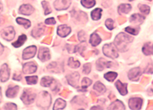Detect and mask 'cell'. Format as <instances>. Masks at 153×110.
<instances>
[{
  "instance_id": "obj_51",
  "label": "cell",
  "mask_w": 153,
  "mask_h": 110,
  "mask_svg": "<svg viewBox=\"0 0 153 110\" xmlns=\"http://www.w3.org/2000/svg\"><path fill=\"white\" fill-rule=\"evenodd\" d=\"M129 1H134V0H129Z\"/></svg>"
},
{
  "instance_id": "obj_15",
  "label": "cell",
  "mask_w": 153,
  "mask_h": 110,
  "mask_svg": "<svg viewBox=\"0 0 153 110\" xmlns=\"http://www.w3.org/2000/svg\"><path fill=\"white\" fill-rule=\"evenodd\" d=\"M71 32V27L66 24L59 25L57 29V34L61 38H66Z\"/></svg>"
},
{
  "instance_id": "obj_20",
  "label": "cell",
  "mask_w": 153,
  "mask_h": 110,
  "mask_svg": "<svg viewBox=\"0 0 153 110\" xmlns=\"http://www.w3.org/2000/svg\"><path fill=\"white\" fill-rule=\"evenodd\" d=\"M55 80L53 78L50 77H44L41 80V85L43 87H51L52 84H54Z\"/></svg>"
},
{
  "instance_id": "obj_22",
  "label": "cell",
  "mask_w": 153,
  "mask_h": 110,
  "mask_svg": "<svg viewBox=\"0 0 153 110\" xmlns=\"http://www.w3.org/2000/svg\"><path fill=\"white\" fill-rule=\"evenodd\" d=\"M107 109H126V107L121 100H117L109 105Z\"/></svg>"
},
{
  "instance_id": "obj_17",
  "label": "cell",
  "mask_w": 153,
  "mask_h": 110,
  "mask_svg": "<svg viewBox=\"0 0 153 110\" xmlns=\"http://www.w3.org/2000/svg\"><path fill=\"white\" fill-rule=\"evenodd\" d=\"M34 12V8L30 4H23L19 9V13L25 16H30Z\"/></svg>"
},
{
  "instance_id": "obj_45",
  "label": "cell",
  "mask_w": 153,
  "mask_h": 110,
  "mask_svg": "<svg viewBox=\"0 0 153 110\" xmlns=\"http://www.w3.org/2000/svg\"><path fill=\"white\" fill-rule=\"evenodd\" d=\"M145 73H152V65H151V64H150V65H149V66L146 68V69L145 70Z\"/></svg>"
},
{
  "instance_id": "obj_27",
  "label": "cell",
  "mask_w": 153,
  "mask_h": 110,
  "mask_svg": "<svg viewBox=\"0 0 153 110\" xmlns=\"http://www.w3.org/2000/svg\"><path fill=\"white\" fill-rule=\"evenodd\" d=\"M142 52L146 56H149L152 55V43H146L142 47Z\"/></svg>"
},
{
  "instance_id": "obj_2",
  "label": "cell",
  "mask_w": 153,
  "mask_h": 110,
  "mask_svg": "<svg viewBox=\"0 0 153 110\" xmlns=\"http://www.w3.org/2000/svg\"><path fill=\"white\" fill-rule=\"evenodd\" d=\"M52 103V97L47 91H42L37 97V105L38 107L48 108Z\"/></svg>"
},
{
  "instance_id": "obj_30",
  "label": "cell",
  "mask_w": 153,
  "mask_h": 110,
  "mask_svg": "<svg viewBox=\"0 0 153 110\" xmlns=\"http://www.w3.org/2000/svg\"><path fill=\"white\" fill-rule=\"evenodd\" d=\"M66 106V102L62 99H58L53 105V109H62Z\"/></svg>"
},
{
  "instance_id": "obj_16",
  "label": "cell",
  "mask_w": 153,
  "mask_h": 110,
  "mask_svg": "<svg viewBox=\"0 0 153 110\" xmlns=\"http://www.w3.org/2000/svg\"><path fill=\"white\" fill-rule=\"evenodd\" d=\"M45 27L42 24H39L33 28L31 31V35L33 37L35 38H38L41 37L42 35L44 34L45 32Z\"/></svg>"
},
{
  "instance_id": "obj_42",
  "label": "cell",
  "mask_w": 153,
  "mask_h": 110,
  "mask_svg": "<svg viewBox=\"0 0 153 110\" xmlns=\"http://www.w3.org/2000/svg\"><path fill=\"white\" fill-rule=\"evenodd\" d=\"M78 38L80 42H83L86 41V35H85V32L83 31H80L78 33Z\"/></svg>"
},
{
  "instance_id": "obj_37",
  "label": "cell",
  "mask_w": 153,
  "mask_h": 110,
  "mask_svg": "<svg viewBox=\"0 0 153 110\" xmlns=\"http://www.w3.org/2000/svg\"><path fill=\"white\" fill-rule=\"evenodd\" d=\"M42 7L44 8V14L45 16L48 15V14H50L51 12H52V9L50 8V5L48 4V3L46 1H44L42 2Z\"/></svg>"
},
{
  "instance_id": "obj_43",
  "label": "cell",
  "mask_w": 153,
  "mask_h": 110,
  "mask_svg": "<svg viewBox=\"0 0 153 110\" xmlns=\"http://www.w3.org/2000/svg\"><path fill=\"white\" fill-rule=\"evenodd\" d=\"M5 109H17V106L13 103H7L4 105Z\"/></svg>"
},
{
  "instance_id": "obj_44",
  "label": "cell",
  "mask_w": 153,
  "mask_h": 110,
  "mask_svg": "<svg viewBox=\"0 0 153 110\" xmlns=\"http://www.w3.org/2000/svg\"><path fill=\"white\" fill-rule=\"evenodd\" d=\"M45 23L47 24H56V21H55L54 18L51 17V18H47L45 20Z\"/></svg>"
},
{
  "instance_id": "obj_47",
  "label": "cell",
  "mask_w": 153,
  "mask_h": 110,
  "mask_svg": "<svg viewBox=\"0 0 153 110\" xmlns=\"http://www.w3.org/2000/svg\"><path fill=\"white\" fill-rule=\"evenodd\" d=\"M3 52H4V47L1 43H0V55H2Z\"/></svg>"
},
{
  "instance_id": "obj_11",
  "label": "cell",
  "mask_w": 153,
  "mask_h": 110,
  "mask_svg": "<svg viewBox=\"0 0 153 110\" xmlns=\"http://www.w3.org/2000/svg\"><path fill=\"white\" fill-rule=\"evenodd\" d=\"M10 77V69L7 64H4L0 68V81L6 82Z\"/></svg>"
},
{
  "instance_id": "obj_26",
  "label": "cell",
  "mask_w": 153,
  "mask_h": 110,
  "mask_svg": "<svg viewBox=\"0 0 153 110\" xmlns=\"http://www.w3.org/2000/svg\"><path fill=\"white\" fill-rule=\"evenodd\" d=\"M27 39V35L25 34H22L21 35H20L18 39L15 42H13L12 44V45H13L14 47L16 48H19V47H22L24 43L26 42Z\"/></svg>"
},
{
  "instance_id": "obj_49",
  "label": "cell",
  "mask_w": 153,
  "mask_h": 110,
  "mask_svg": "<svg viewBox=\"0 0 153 110\" xmlns=\"http://www.w3.org/2000/svg\"><path fill=\"white\" fill-rule=\"evenodd\" d=\"M3 5H2V3L0 2V13H1V12L3 11Z\"/></svg>"
},
{
  "instance_id": "obj_50",
  "label": "cell",
  "mask_w": 153,
  "mask_h": 110,
  "mask_svg": "<svg viewBox=\"0 0 153 110\" xmlns=\"http://www.w3.org/2000/svg\"><path fill=\"white\" fill-rule=\"evenodd\" d=\"M2 99V94H1V88H0V102H1Z\"/></svg>"
},
{
  "instance_id": "obj_48",
  "label": "cell",
  "mask_w": 153,
  "mask_h": 110,
  "mask_svg": "<svg viewBox=\"0 0 153 110\" xmlns=\"http://www.w3.org/2000/svg\"><path fill=\"white\" fill-rule=\"evenodd\" d=\"M104 108H100L99 106H94L91 108V109H103Z\"/></svg>"
},
{
  "instance_id": "obj_35",
  "label": "cell",
  "mask_w": 153,
  "mask_h": 110,
  "mask_svg": "<svg viewBox=\"0 0 153 110\" xmlns=\"http://www.w3.org/2000/svg\"><path fill=\"white\" fill-rule=\"evenodd\" d=\"M140 31V28L139 27H127L125 28V31L127 32V33H129L131 34H132L134 35H136L138 34Z\"/></svg>"
},
{
  "instance_id": "obj_1",
  "label": "cell",
  "mask_w": 153,
  "mask_h": 110,
  "mask_svg": "<svg viewBox=\"0 0 153 110\" xmlns=\"http://www.w3.org/2000/svg\"><path fill=\"white\" fill-rule=\"evenodd\" d=\"M134 40L132 36L124 32L119 33L114 41V45L120 52L124 53L128 50V45Z\"/></svg>"
},
{
  "instance_id": "obj_52",
  "label": "cell",
  "mask_w": 153,
  "mask_h": 110,
  "mask_svg": "<svg viewBox=\"0 0 153 110\" xmlns=\"http://www.w3.org/2000/svg\"><path fill=\"white\" fill-rule=\"evenodd\" d=\"M149 1H152V0H149Z\"/></svg>"
},
{
  "instance_id": "obj_31",
  "label": "cell",
  "mask_w": 153,
  "mask_h": 110,
  "mask_svg": "<svg viewBox=\"0 0 153 110\" xmlns=\"http://www.w3.org/2000/svg\"><path fill=\"white\" fill-rule=\"evenodd\" d=\"M16 21L19 24L23 26L25 29H28L31 27V21L28 19L23 18L22 17H18L16 19Z\"/></svg>"
},
{
  "instance_id": "obj_46",
  "label": "cell",
  "mask_w": 153,
  "mask_h": 110,
  "mask_svg": "<svg viewBox=\"0 0 153 110\" xmlns=\"http://www.w3.org/2000/svg\"><path fill=\"white\" fill-rule=\"evenodd\" d=\"M13 80H15L17 81H20L22 80V76L20 75L14 74L13 77Z\"/></svg>"
},
{
  "instance_id": "obj_34",
  "label": "cell",
  "mask_w": 153,
  "mask_h": 110,
  "mask_svg": "<svg viewBox=\"0 0 153 110\" xmlns=\"http://www.w3.org/2000/svg\"><path fill=\"white\" fill-rule=\"evenodd\" d=\"M68 66L71 68L76 69L80 66V63L79 61L76 60L74 58L71 57L68 60Z\"/></svg>"
},
{
  "instance_id": "obj_8",
  "label": "cell",
  "mask_w": 153,
  "mask_h": 110,
  "mask_svg": "<svg viewBox=\"0 0 153 110\" xmlns=\"http://www.w3.org/2000/svg\"><path fill=\"white\" fill-rule=\"evenodd\" d=\"M141 75V69L140 67H134L131 69L129 71L128 73H127V77H128V78L132 81H138Z\"/></svg>"
},
{
  "instance_id": "obj_29",
  "label": "cell",
  "mask_w": 153,
  "mask_h": 110,
  "mask_svg": "<svg viewBox=\"0 0 153 110\" xmlns=\"http://www.w3.org/2000/svg\"><path fill=\"white\" fill-rule=\"evenodd\" d=\"M102 9L100 8L94 9L91 13V17L92 19L95 21L100 20L102 17Z\"/></svg>"
},
{
  "instance_id": "obj_24",
  "label": "cell",
  "mask_w": 153,
  "mask_h": 110,
  "mask_svg": "<svg viewBox=\"0 0 153 110\" xmlns=\"http://www.w3.org/2000/svg\"><path fill=\"white\" fill-rule=\"evenodd\" d=\"M89 42L93 47H97L102 42V39L97 33L94 32L90 35V39Z\"/></svg>"
},
{
  "instance_id": "obj_39",
  "label": "cell",
  "mask_w": 153,
  "mask_h": 110,
  "mask_svg": "<svg viewBox=\"0 0 153 110\" xmlns=\"http://www.w3.org/2000/svg\"><path fill=\"white\" fill-rule=\"evenodd\" d=\"M28 84H36L38 80L37 76H31V77H25Z\"/></svg>"
},
{
  "instance_id": "obj_7",
  "label": "cell",
  "mask_w": 153,
  "mask_h": 110,
  "mask_svg": "<svg viewBox=\"0 0 153 110\" xmlns=\"http://www.w3.org/2000/svg\"><path fill=\"white\" fill-rule=\"evenodd\" d=\"M143 99L140 97H132L129 100L128 105L131 109H140L142 107Z\"/></svg>"
},
{
  "instance_id": "obj_33",
  "label": "cell",
  "mask_w": 153,
  "mask_h": 110,
  "mask_svg": "<svg viewBox=\"0 0 153 110\" xmlns=\"http://www.w3.org/2000/svg\"><path fill=\"white\" fill-rule=\"evenodd\" d=\"M81 4L84 7L90 9L96 5V1L95 0H81Z\"/></svg>"
},
{
  "instance_id": "obj_38",
  "label": "cell",
  "mask_w": 153,
  "mask_h": 110,
  "mask_svg": "<svg viewBox=\"0 0 153 110\" xmlns=\"http://www.w3.org/2000/svg\"><path fill=\"white\" fill-rule=\"evenodd\" d=\"M138 8L140 11L142 12L143 14H149V12H150V7L146 5V4H139L138 5Z\"/></svg>"
},
{
  "instance_id": "obj_10",
  "label": "cell",
  "mask_w": 153,
  "mask_h": 110,
  "mask_svg": "<svg viewBox=\"0 0 153 110\" xmlns=\"http://www.w3.org/2000/svg\"><path fill=\"white\" fill-rule=\"evenodd\" d=\"M96 69L99 71H102L105 68H111L112 66V63L111 61H108L103 58H100L96 61Z\"/></svg>"
},
{
  "instance_id": "obj_32",
  "label": "cell",
  "mask_w": 153,
  "mask_h": 110,
  "mask_svg": "<svg viewBox=\"0 0 153 110\" xmlns=\"http://www.w3.org/2000/svg\"><path fill=\"white\" fill-rule=\"evenodd\" d=\"M118 77V73L114 72H108L104 75V77L109 82H113Z\"/></svg>"
},
{
  "instance_id": "obj_3",
  "label": "cell",
  "mask_w": 153,
  "mask_h": 110,
  "mask_svg": "<svg viewBox=\"0 0 153 110\" xmlns=\"http://www.w3.org/2000/svg\"><path fill=\"white\" fill-rule=\"evenodd\" d=\"M102 52L105 56L111 59H116L119 56L117 48L112 43L105 44L102 48Z\"/></svg>"
},
{
  "instance_id": "obj_19",
  "label": "cell",
  "mask_w": 153,
  "mask_h": 110,
  "mask_svg": "<svg viewBox=\"0 0 153 110\" xmlns=\"http://www.w3.org/2000/svg\"><path fill=\"white\" fill-rule=\"evenodd\" d=\"M145 19V17L141 14H134L130 17V22L137 25H140L142 24Z\"/></svg>"
},
{
  "instance_id": "obj_18",
  "label": "cell",
  "mask_w": 153,
  "mask_h": 110,
  "mask_svg": "<svg viewBox=\"0 0 153 110\" xmlns=\"http://www.w3.org/2000/svg\"><path fill=\"white\" fill-rule=\"evenodd\" d=\"M115 86L121 95H126L128 93L127 91V83H123L120 80H118L115 83Z\"/></svg>"
},
{
  "instance_id": "obj_21",
  "label": "cell",
  "mask_w": 153,
  "mask_h": 110,
  "mask_svg": "<svg viewBox=\"0 0 153 110\" xmlns=\"http://www.w3.org/2000/svg\"><path fill=\"white\" fill-rule=\"evenodd\" d=\"M132 6L129 4H121L118 7V12L120 15L127 14L130 12Z\"/></svg>"
},
{
  "instance_id": "obj_4",
  "label": "cell",
  "mask_w": 153,
  "mask_h": 110,
  "mask_svg": "<svg viewBox=\"0 0 153 110\" xmlns=\"http://www.w3.org/2000/svg\"><path fill=\"white\" fill-rule=\"evenodd\" d=\"M36 97V94L31 92L28 89L24 90L22 95H21L20 99L26 105H30L33 103Z\"/></svg>"
},
{
  "instance_id": "obj_25",
  "label": "cell",
  "mask_w": 153,
  "mask_h": 110,
  "mask_svg": "<svg viewBox=\"0 0 153 110\" xmlns=\"http://www.w3.org/2000/svg\"><path fill=\"white\" fill-rule=\"evenodd\" d=\"M93 89L97 91L99 94H102L106 92V88L105 85L100 81H97L93 86Z\"/></svg>"
},
{
  "instance_id": "obj_36",
  "label": "cell",
  "mask_w": 153,
  "mask_h": 110,
  "mask_svg": "<svg viewBox=\"0 0 153 110\" xmlns=\"http://www.w3.org/2000/svg\"><path fill=\"white\" fill-rule=\"evenodd\" d=\"M92 80L90 78H88L87 77H85L83 78L82 81V89L84 90L86 89L88 87L90 86L92 84Z\"/></svg>"
},
{
  "instance_id": "obj_40",
  "label": "cell",
  "mask_w": 153,
  "mask_h": 110,
  "mask_svg": "<svg viewBox=\"0 0 153 110\" xmlns=\"http://www.w3.org/2000/svg\"><path fill=\"white\" fill-rule=\"evenodd\" d=\"M91 64L90 63H86L83 67V73L85 75H88L91 72Z\"/></svg>"
},
{
  "instance_id": "obj_23",
  "label": "cell",
  "mask_w": 153,
  "mask_h": 110,
  "mask_svg": "<svg viewBox=\"0 0 153 110\" xmlns=\"http://www.w3.org/2000/svg\"><path fill=\"white\" fill-rule=\"evenodd\" d=\"M20 87L19 86H14L13 87H9L6 92V95L8 98L15 97L19 91Z\"/></svg>"
},
{
  "instance_id": "obj_6",
  "label": "cell",
  "mask_w": 153,
  "mask_h": 110,
  "mask_svg": "<svg viewBox=\"0 0 153 110\" xmlns=\"http://www.w3.org/2000/svg\"><path fill=\"white\" fill-rule=\"evenodd\" d=\"M1 35L4 40L7 41H11L15 38L16 32L13 27H8L1 30Z\"/></svg>"
},
{
  "instance_id": "obj_5",
  "label": "cell",
  "mask_w": 153,
  "mask_h": 110,
  "mask_svg": "<svg viewBox=\"0 0 153 110\" xmlns=\"http://www.w3.org/2000/svg\"><path fill=\"white\" fill-rule=\"evenodd\" d=\"M66 80L68 81V83L71 86L75 88H79V81L80 79V74L79 72H75L70 74L68 75L66 77Z\"/></svg>"
},
{
  "instance_id": "obj_14",
  "label": "cell",
  "mask_w": 153,
  "mask_h": 110,
  "mask_svg": "<svg viewBox=\"0 0 153 110\" xmlns=\"http://www.w3.org/2000/svg\"><path fill=\"white\" fill-rule=\"evenodd\" d=\"M37 69V64L34 62H33V61L25 63L23 67V72L24 73H26V74H31V73H35Z\"/></svg>"
},
{
  "instance_id": "obj_13",
  "label": "cell",
  "mask_w": 153,
  "mask_h": 110,
  "mask_svg": "<svg viewBox=\"0 0 153 110\" xmlns=\"http://www.w3.org/2000/svg\"><path fill=\"white\" fill-rule=\"evenodd\" d=\"M50 50L46 47H41L38 53V58L42 62H46L50 59Z\"/></svg>"
},
{
  "instance_id": "obj_28",
  "label": "cell",
  "mask_w": 153,
  "mask_h": 110,
  "mask_svg": "<svg viewBox=\"0 0 153 110\" xmlns=\"http://www.w3.org/2000/svg\"><path fill=\"white\" fill-rule=\"evenodd\" d=\"M74 17L79 21L82 20L83 21H86L88 20V16L86 14L82 11L74 12Z\"/></svg>"
},
{
  "instance_id": "obj_9",
  "label": "cell",
  "mask_w": 153,
  "mask_h": 110,
  "mask_svg": "<svg viewBox=\"0 0 153 110\" xmlns=\"http://www.w3.org/2000/svg\"><path fill=\"white\" fill-rule=\"evenodd\" d=\"M36 51L37 47L35 45H31L27 47L23 52V59L25 60H27L34 58L36 55Z\"/></svg>"
},
{
  "instance_id": "obj_41",
  "label": "cell",
  "mask_w": 153,
  "mask_h": 110,
  "mask_svg": "<svg viewBox=\"0 0 153 110\" xmlns=\"http://www.w3.org/2000/svg\"><path fill=\"white\" fill-rule=\"evenodd\" d=\"M106 27L109 30H113L114 29V21L111 18H108L105 22Z\"/></svg>"
},
{
  "instance_id": "obj_12",
  "label": "cell",
  "mask_w": 153,
  "mask_h": 110,
  "mask_svg": "<svg viewBox=\"0 0 153 110\" xmlns=\"http://www.w3.org/2000/svg\"><path fill=\"white\" fill-rule=\"evenodd\" d=\"M72 0H56L54 3V7L57 10L68 9L71 6Z\"/></svg>"
}]
</instances>
